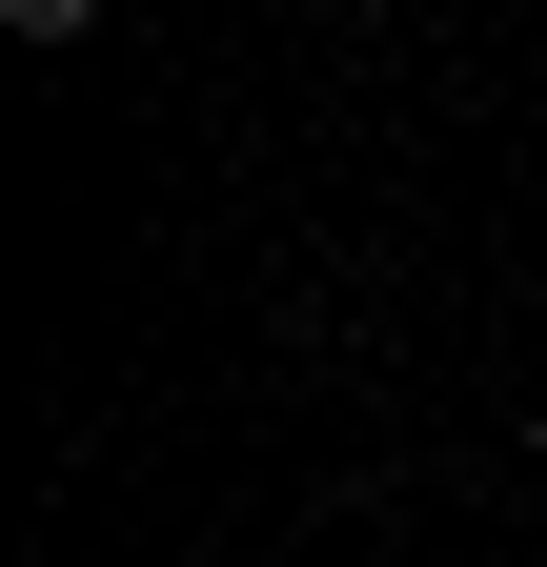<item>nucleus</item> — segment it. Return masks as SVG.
<instances>
[{"label": "nucleus", "mask_w": 547, "mask_h": 567, "mask_svg": "<svg viewBox=\"0 0 547 567\" xmlns=\"http://www.w3.org/2000/svg\"><path fill=\"white\" fill-rule=\"evenodd\" d=\"M0 41H102V0H0Z\"/></svg>", "instance_id": "nucleus-1"}]
</instances>
